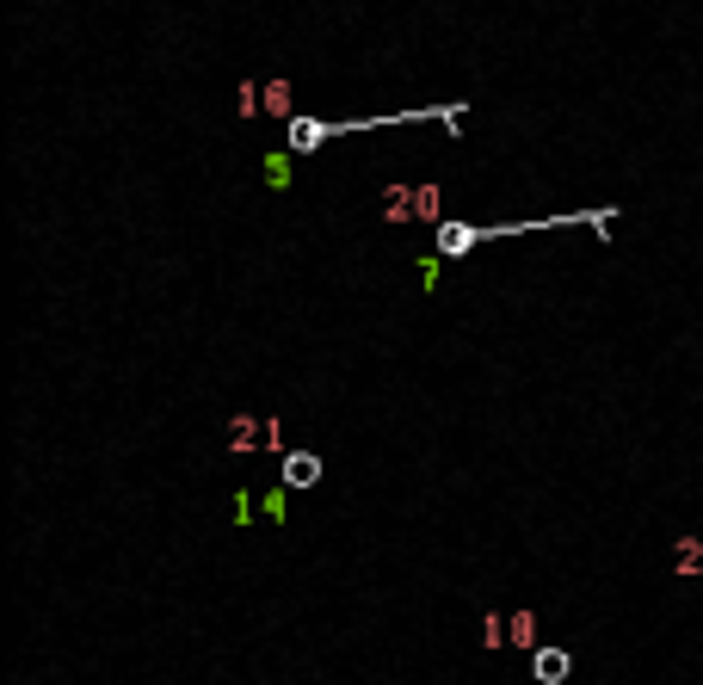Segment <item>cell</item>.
I'll list each match as a JSON object with an SVG mask.
<instances>
[{"mask_svg": "<svg viewBox=\"0 0 703 685\" xmlns=\"http://www.w3.org/2000/svg\"><path fill=\"white\" fill-rule=\"evenodd\" d=\"M568 223H599V229H611V210H599V216H586V210H574V216H531V223H500V229H481V223H444V229H438V254H444V260H463L475 241H506V235L568 229Z\"/></svg>", "mask_w": 703, "mask_h": 685, "instance_id": "6da1fadb", "label": "cell"}, {"mask_svg": "<svg viewBox=\"0 0 703 685\" xmlns=\"http://www.w3.org/2000/svg\"><path fill=\"white\" fill-rule=\"evenodd\" d=\"M414 118H438V112H395V118H352V124H321V118H290V149L309 155L333 136H358V130H389V124H414Z\"/></svg>", "mask_w": 703, "mask_h": 685, "instance_id": "7a4b0ae2", "label": "cell"}, {"mask_svg": "<svg viewBox=\"0 0 703 685\" xmlns=\"http://www.w3.org/2000/svg\"><path fill=\"white\" fill-rule=\"evenodd\" d=\"M531 667H537V685H562L574 673V655H568V648H537Z\"/></svg>", "mask_w": 703, "mask_h": 685, "instance_id": "3957f363", "label": "cell"}, {"mask_svg": "<svg viewBox=\"0 0 703 685\" xmlns=\"http://www.w3.org/2000/svg\"><path fill=\"white\" fill-rule=\"evenodd\" d=\"M284 482H290V488H315V482H321V457H315V451H290V457H284Z\"/></svg>", "mask_w": 703, "mask_h": 685, "instance_id": "277c9868", "label": "cell"}, {"mask_svg": "<svg viewBox=\"0 0 703 685\" xmlns=\"http://www.w3.org/2000/svg\"><path fill=\"white\" fill-rule=\"evenodd\" d=\"M506 642L512 648H531V655H537V611H512V618H506Z\"/></svg>", "mask_w": 703, "mask_h": 685, "instance_id": "5b68a950", "label": "cell"}, {"mask_svg": "<svg viewBox=\"0 0 703 685\" xmlns=\"http://www.w3.org/2000/svg\"><path fill=\"white\" fill-rule=\"evenodd\" d=\"M673 568H679V574H703V544H697V537L673 550Z\"/></svg>", "mask_w": 703, "mask_h": 685, "instance_id": "8992f818", "label": "cell"}, {"mask_svg": "<svg viewBox=\"0 0 703 685\" xmlns=\"http://www.w3.org/2000/svg\"><path fill=\"white\" fill-rule=\"evenodd\" d=\"M481 642H488V648H506V618H500V611H488V624H481Z\"/></svg>", "mask_w": 703, "mask_h": 685, "instance_id": "52a82bcc", "label": "cell"}]
</instances>
